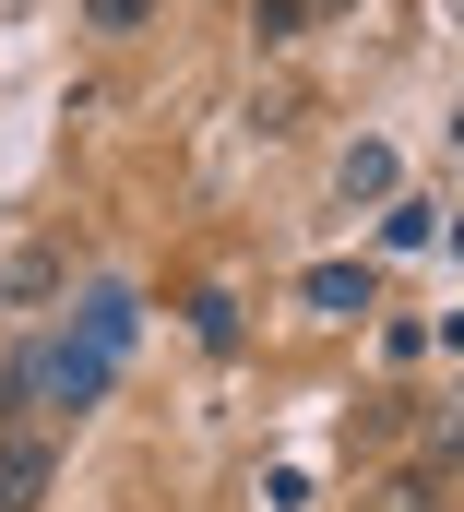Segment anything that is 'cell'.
<instances>
[{
	"label": "cell",
	"instance_id": "obj_1",
	"mask_svg": "<svg viewBox=\"0 0 464 512\" xmlns=\"http://www.w3.org/2000/svg\"><path fill=\"white\" fill-rule=\"evenodd\" d=\"M119 358H96L84 334H36L12 370H0V429H24V405H60V417H84V405H108Z\"/></svg>",
	"mask_w": 464,
	"mask_h": 512
},
{
	"label": "cell",
	"instance_id": "obj_2",
	"mask_svg": "<svg viewBox=\"0 0 464 512\" xmlns=\"http://www.w3.org/2000/svg\"><path fill=\"white\" fill-rule=\"evenodd\" d=\"M36 501H48V441L0 429V512H36Z\"/></svg>",
	"mask_w": 464,
	"mask_h": 512
},
{
	"label": "cell",
	"instance_id": "obj_3",
	"mask_svg": "<svg viewBox=\"0 0 464 512\" xmlns=\"http://www.w3.org/2000/svg\"><path fill=\"white\" fill-rule=\"evenodd\" d=\"M131 322H143V298H131V286H84V346H96V358L131 346Z\"/></svg>",
	"mask_w": 464,
	"mask_h": 512
},
{
	"label": "cell",
	"instance_id": "obj_4",
	"mask_svg": "<svg viewBox=\"0 0 464 512\" xmlns=\"http://www.w3.org/2000/svg\"><path fill=\"white\" fill-rule=\"evenodd\" d=\"M310 310L322 322H357L369 310V262H310Z\"/></svg>",
	"mask_w": 464,
	"mask_h": 512
},
{
	"label": "cell",
	"instance_id": "obj_5",
	"mask_svg": "<svg viewBox=\"0 0 464 512\" xmlns=\"http://www.w3.org/2000/svg\"><path fill=\"white\" fill-rule=\"evenodd\" d=\"M334 191L346 203H393V143H357L346 167H334Z\"/></svg>",
	"mask_w": 464,
	"mask_h": 512
},
{
	"label": "cell",
	"instance_id": "obj_6",
	"mask_svg": "<svg viewBox=\"0 0 464 512\" xmlns=\"http://www.w3.org/2000/svg\"><path fill=\"white\" fill-rule=\"evenodd\" d=\"M191 334H203V346H238V298H227V286L191 298Z\"/></svg>",
	"mask_w": 464,
	"mask_h": 512
},
{
	"label": "cell",
	"instance_id": "obj_7",
	"mask_svg": "<svg viewBox=\"0 0 464 512\" xmlns=\"http://www.w3.org/2000/svg\"><path fill=\"white\" fill-rule=\"evenodd\" d=\"M298 24H310V0H250V36H262V48H286Z\"/></svg>",
	"mask_w": 464,
	"mask_h": 512
},
{
	"label": "cell",
	"instance_id": "obj_8",
	"mask_svg": "<svg viewBox=\"0 0 464 512\" xmlns=\"http://www.w3.org/2000/svg\"><path fill=\"white\" fill-rule=\"evenodd\" d=\"M84 12H96V24H143L155 0H84Z\"/></svg>",
	"mask_w": 464,
	"mask_h": 512
},
{
	"label": "cell",
	"instance_id": "obj_9",
	"mask_svg": "<svg viewBox=\"0 0 464 512\" xmlns=\"http://www.w3.org/2000/svg\"><path fill=\"white\" fill-rule=\"evenodd\" d=\"M441 441H453V453H464V393H453V417H441Z\"/></svg>",
	"mask_w": 464,
	"mask_h": 512
}]
</instances>
